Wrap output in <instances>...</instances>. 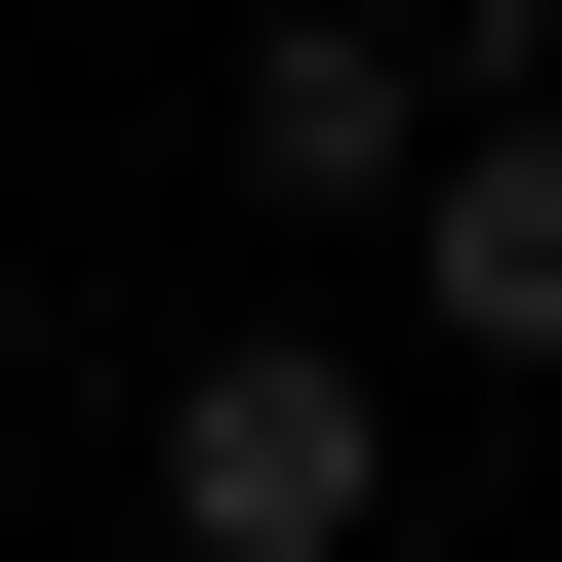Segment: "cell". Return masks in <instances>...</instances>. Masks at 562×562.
<instances>
[{
    "label": "cell",
    "instance_id": "cell-1",
    "mask_svg": "<svg viewBox=\"0 0 562 562\" xmlns=\"http://www.w3.org/2000/svg\"><path fill=\"white\" fill-rule=\"evenodd\" d=\"M362 522H402V402L322 362V322L161 362V562H362Z\"/></svg>",
    "mask_w": 562,
    "mask_h": 562
},
{
    "label": "cell",
    "instance_id": "cell-2",
    "mask_svg": "<svg viewBox=\"0 0 562 562\" xmlns=\"http://www.w3.org/2000/svg\"><path fill=\"white\" fill-rule=\"evenodd\" d=\"M201 161H241L281 241H402V201H442V41H362V0H281L241 81H201Z\"/></svg>",
    "mask_w": 562,
    "mask_h": 562
},
{
    "label": "cell",
    "instance_id": "cell-3",
    "mask_svg": "<svg viewBox=\"0 0 562 562\" xmlns=\"http://www.w3.org/2000/svg\"><path fill=\"white\" fill-rule=\"evenodd\" d=\"M402 322H442V362H562V81H522V121H442V201H402Z\"/></svg>",
    "mask_w": 562,
    "mask_h": 562
},
{
    "label": "cell",
    "instance_id": "cell-4",
    "mask_svg": "<svg viewBox=\"0 0 562 562\" xmlns=\"http://www.w3.org/2000/svg\"><path fill=\"white\" fill-rule=\"evenodd\" d=\"M0 562H41V522H0Z\"/></svg>",
    "mask_w": 562,
    "mask_h": 562
}]
</instances>
